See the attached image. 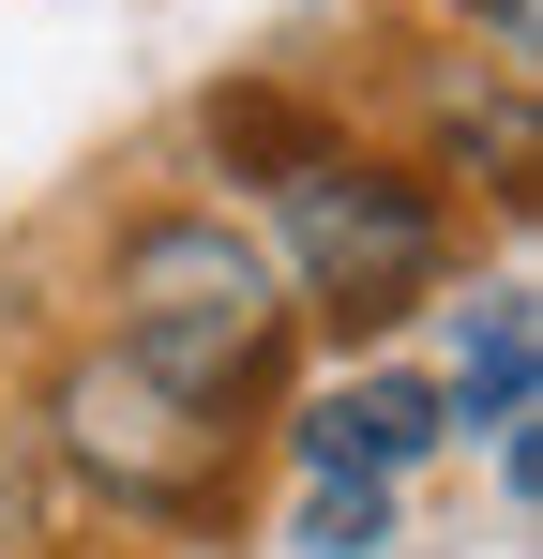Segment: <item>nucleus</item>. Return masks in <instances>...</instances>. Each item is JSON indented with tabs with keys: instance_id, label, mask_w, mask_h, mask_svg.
I'll list each match as a JSON object with an SVG mask.
<instances>
[{
	"instance_id": "f03ea898",
	"label": "nucleus",
	"mask_w": 543,
	"mask_h": 559,
	"mask_svg": "<svg viewBox=\"0 0 543 559\" xmlns=\"http://www.w3.org/2000/svg\"><path fill=\"white\" fill-rule=\"evenodd\" d=\"M272 273L287 302L317 318V333H408L423 302L452 287V197L408 167V152H348V136H317L302 167H272Z\"/></svg>"
},
{
	"instance_id": "7ed1b4c3",
	"label": "nucleus",
	"mask_w": 543,
	"mask_h": 559,
	"mask_svg": "<svg viewBox=\"0 0 543 559\" xmlns=\"http://www.w3.org/2000/svg\"><path fill=\"white\" fill-rule=\"evenodd\" d=\"M242 439H257V424L181 408L167 378H136L121 348H61L46 408H31L46 484H76V499H106L121 530H167V545H196V530L242 514Z\"/></svg>"
},
{
	"instance_id": "0eeeda50",
	"label": "nucleus",
	"mask_w": 543,
	"mask_h": 559,
	"mask_svg": "<svg viewBox=\"0 0 543 559\" xmlns=\"http://www.w3.org/2000/svg\"><path fill=\"white\" fill-rule=\"evenodd\" d=\"M46 454H31V408H0V559H46Z\"/></svg>"
},
{
	"instance_id": "6e6552de",
	"label": "nucleus",
	"mask_w": 543,
	"mask_h": 559,
	"mask_svg": "<svg viewBox=\"0 0 543 559\" xmlns=\"http://www.w3.org/2000/svg\"><path fill=\"white\" fill-rule=\"evenodd\" d=\"M452 15L483 31V61H498V76H529V61H543V0H452Z\"/></svg>"
},
{
	"instance_id": "f257e3e1",
	"label": "nucleus",
	"mask_w": 543,
	"mask_h": 559,
	"mask_svg": "<svg viewBox=\"0 0 543 559\" xmlns=\"http://www.w3.org/2000/svg\"><path fill=\"white\" fill-rule=\"evenodd\" d=\"M90 348H121L136 378H167L212 424H257L287 393V364H302V302H287V273H272V242L242 212L167 197V212H136L106 242V333Z\"/></svg>"
},
{
	"instance_id": "20e7f679",
	"label": "nucleus",
	"mask_w": 543,
	"mask_h": 559,
	"mask_svg": "<svg viewBox=\"0 0 543 559\" xmlns=\"http://www.w3.org/2000/svg\"><path fill=\"white\" fill-rule=\"evenodd\" d=\"M423 454H452V408L423 364H348L287 408V468L302 484H408Z\"/></svg>"
},
{
	"instance_id": "423d86ee",
	"label": "nucleus",
	"mask_w": 543,
	"mask_h": 559,
	"mask_svg": "<svg viewBox=\"0 0 543 559\" xmlns=\"http://www.w3.org/2000/svg\"><path fill=\"white\" fill-rule=\"evenodd\" d=\"M393 530H408V484H302V514H287L302 559H377Z\"/></svg>"
},
{
	"instance_id": "39448f33",
	"label": "nucleus",
	"mask_w": 543,
	"mask_h": 559,
	"mask_svg": "<svg viewBox=\"0 0 543 559\" xmlns=\"http://www.w3.org/2000/svg\"><path fill=\"white\" fill-rule=\"evenodd\" d=\"M529 393H543V318H529V273H483L452 302V348H438V408L452 439H529Z\"/></svg>"
}]
</instances>
